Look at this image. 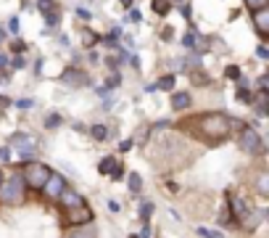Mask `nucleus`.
Segmentation results:
<instances>
[{"label":"nucleus","mask_w":269,"mask_h":238,"mask_svg":"<svg viewBox=\"0 0 269 238\" xmlns=\"http://www.w3.org/2000/svg\"><path fill=\"white\" fill-rule=\"evenodd\" d=\"M169 3H182V0H169Z\"/></svg>","instance_id":"a19ab883"},{"label":"nucleus","mask_w":269,"mask_h":238,"mask_svg":"<svg viewBox=\"0 0 269 238\" xmlns=\"http://www.w3.org/2000/svg\"><path fill=\"white\" fill-rule=\"evenodd\" d=\"M0 185H3V172H0Z\"/></svg>","instance_id":"79ce46f5"},{"label":"nucleus","mask_w":269,"mask_h":238,"mask_svg":"<svg viewBox=\"0 0 269 238\" xmlns=\"http://www.w3.org/2000/svg\"><path fill=\"white\" fill-rule=\"evenodd\" d=\"M195 125H198V132L206 140H211V143H222L229 135V130H232L229 117H225V114H219V111H208V114L195 117Z\"/></svg>","instance_id":"f257e3e1"},{"label":"nucleus","mask_w":269,"mask_h":238,"mask_svg":"<svg viewBox=\"0 0 269 238\" xmlns=\"http://www.w3.org/2000/svg\"><path fill=\"white\" fill-rule=\"evenodd\" d=\"M253 27H256V35L261 37V40H267L269 37V8H261V11H253Z\"/></svg>","instance_id":"6e6552de"},{"label":"nucleus","mask_w":269,"mask_h":238,"mask_svg":"<svg viewBox=\"0 0 269 238\" xmlns=\"http://www.w3.org/2000/svg\"><path fill=\"white\" fill-rule=\"evenodd\" d=\"M150 5H153V14H159V16H166L169 8H172L169 0H150Z\"/></svg>","instance_id":"ddd939ff"},{"label":"nucleus","mask_w":269,"mask_h":238,"mask_svg":"<svg viewBox=\"0 0 269 238\" xmlns=\"http://www.w3.org/2000/svg\"><path fill=\"white\" fill-rule=\"evenodd\" d=\"M50 175H53V170H50L48 164H42V162H29L21 172L24 185H27V188H35V191H42Z\"/></svg>","instance_id":"f03ea898"},{"label":"nucleus","mask_w":269,"mask_h":238,"mask_svg":"<svg viewBox=\"0 0 269 238\" xmlns=\"http://www.w3.org/2000/svg\"><path fill=\"white\" fill-rule=\"evenodd\" d=\"M37 8L45 11V14H56V11H58V5L53 3V0H37Z\"/></svg>","instance_id":"dca6fc26"},{"label":"nucleus","mask_w":269,"mask_h":238,"mask_svg":"<svg viewBox=\"0 0 269 238\" xmlns=\"http://www.w3.org/2000/svg\"><path fill=\"white\" fill-rule=\"evenodd\" d=\"M114 164H116V159H114V156H103L101 162H98V172H101V175H111Z\"/></svg>","instance_id":"f8f14e48"},{"label":"nucleus","mask_w":269,"mask_h":238,"mask_svg":"<svg viewBox=\"0 0 269 238\" xmlns=\"http://www.w3.org/2000/svg\"><path fill=\"white\" fill-rule=\"evenodd\" d=\"M238 101L240 104H253V95H251V90H248L246 85L238 87Z\"/></svg>","instance_id":"2eb2a0df"},{"label":"nucleus","mask_w":269,"mask_h":238,"mask_svg":"<svg viewBox=\"0 0 269 238\" xmlns=\"http://www.w3.org/2000/svg\"><path fill=\"white\" fill-rule=\"evenodd\" d=\"M259 87H261V93H267V87H269V80H267V77H259Z\"/></svg>","instance_id":"473e14b6"},{"label":"nucleus","mask_w":269,"mask_h":238,"mask_svg":"<svg viewBox=\"0 0 269 238\" xmlns=\"http://www.w3.org/2000/svg\"><path fill=\"white\" fill-rule=\"evenodd\" d=\"M182 45H185V48H193V45H195V32H193V29L185 32V37H182Z\"/></svg>","instance_id":"b1692460"},{"label":"nucleus","mask_w":269,"mask_h":238,"mask_svg":"<svg viewBox=\"0 0 269 238\" xmlns=\"http://www.w3.org/2000/svg\"><path fill=\"white\" fill-rule=\"evenodd\" d=\"M129 149H132V140H124V143H119V151L122 153H127Z\"/></svg>","instance_id":"7c9ffc66"},{"label":"nucleus","mask_w":269,"mask_h":238,"mask_svg":"<svg viewBox=\"0 0 269 238\" xmlns=\"http://www.w3.org/2000/svg\"><path fill=\"white\" fill-rule=\"evenodd\" d=\"M240 149L248 153V156H261L264 153V140L261 135L253 130V127H243L240 130Z\"/></svg>","instance_id":"20e7f679"},{"label":"nucleus","mask_w":269,"mask_h":238,"mask_svg":"<svg viewBox=\"0 0 269 238\" xmlns=\"http://www.w3.org/2000/svg\"><path fill=\"white\" fill-rule=\"evenodd\" d=\"M198 236H203V238H225L219 230H211V228H198Z\"/></svg>","instance_id":"412c9836"},{"label":"nucleus","mask_w":269,"mask_h":238,"mask_svg":"<svg viewBox=\"0 0 269 238\" xmlns=\"http://www.w3.org/2000/svg\"><path fill=\"white\" fill-rule=\"evenodd\" d=\"M137 238H150V228H148V225L140 230V236H137Z\"/></svg>","instance_id":"4c0bfd02"},{"label":"nucleus","mask_w":269,"mask_h":238,"mask_svg":"<svg viewBox=\"0 0 269 238\" xmlns=\"http://www.w3.org/2000/svg\"><path fill=\"white\" fill-rule=\"evenodd\" d=\"M140 185H143L140 175H137V172H132V175H129V191H132V194H137V191H140Z\"/></svg>","instance_id":"aec40b11"},{"label":"nucleus","mask_w":269,"mask_h":238,"mask_svg":"<svg viewBox=\"0 0 269 238\" xmlns=\"http://www.w3.org/2000/svg\"><path fill=\"white\" fill-rule=\"evenodd\" d=\"M111 175H114V177H116V180H119V177H122V175H124V167H122V164H119V162H116V164H114V170H111Z\"/></svg>","instance_id":"a878e982"},{"label":"nucleus","mask_w":269,"mask_h":238,"mask_svg":"<svg viewBox=\"0 0 269 238\" xmlns=\"http://www.w3.org/2000/svg\"><path fill=\"white\" fill-rule=\"evenodd\" d=\"M190 104H193L190 93H174V98H172V108H174V111H182V108H187Z\"/></svg>","instance_id":"9b49d317"},{"label":"nucleus","mask_w":269,"mask_h":238,"mask_svg":"<svg viewBox=\"0 0 269 238\" xmlns=\"http://www.w3.org/2000/svg\"><path fill=\"white\" fill-rule=\"evenodd\" d=\"M61 22V11H56V14H48V24L53 27V24H58Z\"/></svg>","instance_id":"bb28decb"},{"label":"nucleus","mask_w":269,"mask_h":238,"mask_svg":"<svg viewBox=\"0 0 269 238\" xmlns=\"http://www.w3.org/2000/svg\"><path fill=\"white\" fill-rule=\"evenodd\" d=\"M90 16H93V14H90L87 8H77V19H84V22H87Z\"/></svg>","instance_id":"c85d7f7f"},{"label":"nucleus","mask_w":269,"mask_h":238,"mask_svg":"<svg viewBox=\"0 0 269 238\" xmlns=\"http://www.w3.org/2000/svg\"><path fill=\"white\" fill-rule=\"evenodd\" d=\"M90 135H93L95 140H106L108 130H106V127H103V125H93V127H90Z\"/></svg>","instance_id":"f3484780"},{"label":"nucleus","mask_w":269,"mask_h":238,"mask_svg":"<svg viewBox=\"0 0 269 238\" xmlns=\"http://www.w3.org/2000/svg\"><path fill=\"white\" fill-rule=\"evenodd\" d=\"M66 188H69V185H66V180L58 175V172H53V175L48 177V183H45V188H42V191H45V196H48V198H58V196H61Z\"/></svg>","instance_id":"0eeeda50"},{"label":"nucleus","mask_w":269,"mask_h":238,"mask_svg":"<svg viewBox=\"0 0 269 238\" xmlns=\"http://www.w3.org/2000/svg\"><path fill=\"white\" fill-rule=\"evenodd\" d=\"M150 215H153V204H150V201H143V204H140V220H143V225H148Z\"/></svg>","instance_id":"4468645a"},{"label":"nucleus","mask_w":269,"mask_h":238,"mask_svg":"<svg viewBox=\"0 0 269 238\" xmlns=\"http://www.w3.org/2000/svg\"><path fill=\"white\" fill-rule=\"evenodd\" d=\"M256 56H259V59H269V50H267V45H259V48H256Z\"/></svg>","instance_id":"cd10ccee"},{"label":"nucleus","mask_w":269,"mask_h":238,"mask_svg":"<svg viewBox=\"0 0 269 238\" xmlns=\"http://www.w3.org/2000/svg\"><path fill=\"white\" fill-rule=\"evenodd\" d=\"M259 194H261V196H267V194H269V185H267V172H261V175H259Z\"/></svg>","instance_id":"5701e85b"},{"label":"nucleus","mask_w":269,"mask_h":238,"mask_svg":"<svg viewBox=\"0 0 269 238\" xmlns=\"http://www.w3.org/2000/svg\"><path fill=\"white\" fill-rule=\"evenodd\" d=\"M3 66H8V56L0 53V69H3Z\"/></svg>","instance_id":"58836bf2"},{"label":"nucleus","mask_w":269,"mask_h":238,"mask_svg":"<svg viewBox=\"0 0 269 238\" xmlns=\"http://www.w3.org/2000/svg\"><path fill=\"white\" fill-rule=\"evenodd\" d=\"M180 14L185 16V19H190V5H187V3H185V5H182V8H180Z\"/></svg>","instance_id":"e433bc0d"},{"label":"nucleus","mask_w":269,"mask_h":238,"mask_svg":"<svg viewBox=\"0 0 269 238\" xmlns=\"http://www.w3.org/2000/svg\"><path fill=\"white\" fill-rule=\"evenodd\" d=\"M24 64H27V61H24V59H21V56H16V59H14V61H11V66H16V69H21V66H24Z\"/></svg>","instance_id":"2f4dec72"},{"label":"nucleus","mask_w":269,"mask_h":238,"mask_svg":"<svg viewBox=\"0 0 269 238\" xmlns=\"http://www.w3.org/2000/svg\"><path fill=\"white\" fill-rule=\"evenodd\" d=\"M84 43H87V45H93V43H98V37H95V32H84Z\"/></svg>","instance_id":"c756f323"},{"label":"nucleus","mask_w":269,"mask_h":238,"mask_svg":"<svg viewBox=\"0 0 269 238\" xmlns=\"http://www.w3.org/2000/svg\"><path fill=\"white\" fill-rule=\"evenodd\" d=\"M225 74L229 77V80H240V66H235V64H232V66L225 69Z\"/></svg>","instance_id":"393cba45"},{"label":"nucleus","mask_w":269,"mask_h":238,"mask_svg":"<svg viewBox=\"0 0 269 238\" xmlns=\"http://www.w3.org/2000/svg\"><path fill=\"white\" fill-rule=\"evenodd\" d=\"M8 27H11V32H19V19H11Z\"/></svg>","instance_id":"f704fd0d"},{"label":"nucleus","mask_w":269,"mask_h":238,"mask_svg":"<svg viewBox=\"0 0 269 238\" xmlns=\"http://www.w3.org/2000/svg\"><path fill=\"white\" fill-rule=\"evenodd\" d=\"M174 82H177V77H172V74H164L161 80H159V87H161V90H174Z\"/></svg>","instance_id":"a211bd4d"},{"label":"nucleus","mask_w":269,"mask_h":238,"mask_svg":"<svg viewBox=\"0 0 269 238\" xmlns=\"http://www.w3.org/2000/svg\"><path fill=\"white\" fill-rule=\"evenodd\" d=\"M119 3L124 5V8H129V5H132V0H119Z\"/></svg>","instance_id":"ea45409f"},{"label":"nucleus","mask_w":269,"mask_h":238,"mask_svg":"<svg viewBox=\"0 0 269 238\" xmlns=\"http://www.w3.org/2000/svg\"><path fill=\"white\" fill-rule=\"evenodd\" d=\"M61 82H66V85H87V74L74 69V66H69V69H63Z\"/></svg>","instance_id":"9d476101"},{"label":"nucleus","mask_w":269,"mask_h":238,"mask_svg":"<svg viewBox=\"0 0 269 238\" xmlns=\"http://www.w3.org/2000/svg\"><path fill=\"white\" fill-rule=\"evenodd\" d=\"M24 194H27V185H24L21 172L11 175L8 180H3V185H0V201H3V204H19V201H24Z\"/></svg>","instance_id":"7ed1b4c3"},{"label":"nucleus","mask_w":269,"mask_h":238,"mask_svg":"<svg viewBox=\"0 0 269 238\" xmlns=\"http://www.w3.org/2000/svg\"><path fill=\"white\" fill-rule=\"evenodd\" d=\"M0 159H3V162H8V159H11V151H8V149H0Z\"/></svg>","instance_id":"72a5a7b5"},{"label":"nucleus","mask_w":269,"mask_h":238,"mask_svg":"<svg viewBox=\"0 0 269 238\" xmlns=\"http://www.w3.org/2000/svg\"><path fill=\"white\" fill-rule=\"evenodd\" d=\"M63 222L69 228H82V225H90L93 222V209L84 204V207H77V209H66L63 212Z\"/></svg>","instance_id":"39448f33"},{"label":"nucleus","mask_w":269,"mask_h":238,"mask_svg":"<svg viewBox=\"0 0 269 238\" xmlns=\"http://www.w3.org/2000/svg\"><path fill=\"white\" fill-rule=\"evenodd\" d=\"M161 40H172V29H169V27L161 32Z\"/></svg>","instance_id":"c9c22d12"},{"label":"nucleus","mask_w":269,"mask_h":238,"mask_svg":"<svg viewBox=\"0 0 269 238\" xmlns=\"http://www.w3.org/2000/svg\"><path fill=\"white\" fill-rule=\"evenodd\" d=\"M56 201L61 204L63 209H77V207H84V198H82L80 194H77L74 188H66V191H63V194H61V196L56 198Z\"/></svg>","instance_id":"1a4fd4ad"},{"label":"nucleus","mask_w":269,"mask_h":238,"mask_svg":"<svg viewBox=\"0 0 269 238\" xmlns=\"http://www.w3.org/2000/svg\"><path fill=\"white\" fill-rule=\"evenodd\" d=\"M11 146H14L16 151H21L24 159H32V151L37 149V140L32 138V135H27V132H16L14 138H11Z\"/></svg>","instance_id":"423d86ee"},{"label":"nucleus","mask_w":269,"mask_h":238,"mask_svg":"<svg viewBox=\"0 0 269 238\" xmlns=\"http://www.w3.org/2000/svg\"><path fill=\"white\" fill-rule=\"evenodd\" d=\"M61 114H50V117H48V122H45V127H48V130H53V127H58V125H61Z\"/></svg>","instance_id":"4be33fe9"},{"label":"nucleus","mask_w":269,"mask_h":238,"mask_svg":"<svg viewBox=\"0 0 269 238\" xmlns=\"http://www.w3.org/2000/svg\"><path fill=\"white\" fill-rule=\"evenodd\" d=\"M243 3H246L248 11H261V8H267L269 0H243Z\"/></svg>","instance_id":"6ab92c4d"}]
</instances>
